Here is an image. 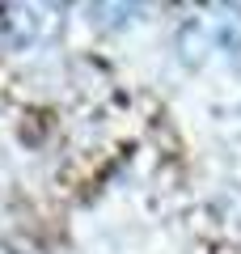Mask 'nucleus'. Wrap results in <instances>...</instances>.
Returning <instances> with one entry per match:
<instances>
[{
  "mask_svg": "<svg viewBox=\"0 0 241 254\" xmlns=\"http://www.w3.org/2000/svg\"><path fill=\"white\" fill-rule=\"evenodd\" d=\"M186 60L203 64L207 55H237L241 51V13H216V17H199L186 26Z\"/></svg>",
  "mask_w": 241,
  "mask_h": 254,
  "instance_id": "obj_1",
  "label": "nucleus"
}]
</instances>
